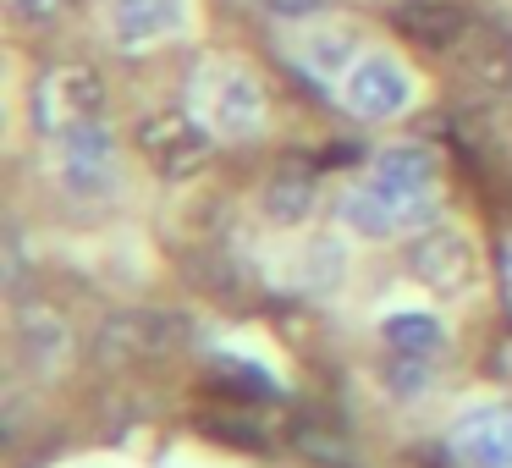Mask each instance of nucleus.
I'll return each instance as SVG.
<instances>
[{
    "instance_id": "nucleus-17",
    "label": "nucleus",
    "mask_w": 512,
    "mask_h": 468,
    "mask_svg": "<svg viewBox=\"0 0 512 468\" xmlns=\"http://www.w3.org/2000/svg\"><path fill=\"white\" fill-rule=\"evenodd\" d=\"M259 12L281 17V23H320L325 0H259Z\"/></svg>"
},
{
    "instance_id": "nucleus-14",
    "label": "nucleus",
    "mask_w": 512,
    "mask_h": 468,
    "mask_svg": "<svg viewBox=\"0 0 512 468\" xmlns=\"http://www.w3.org/2000/svg\"><path fill=\"white\" fill-rule=\"evenodd\" d=\"M353 50H358L353 28H314L292 56H298V67H309L314 78H347V72H353Z\"/></svg>"
},
{
    "instance_id": "nucleus-11",
    "label": "nucleus",
    "mask_w": 512,
    "mask_h": 468,
    "mask_svg": "<svg viewBox=\"0 0 512 468\" xmlns=\"http://www.w3.org/2000/svg\"><path fill=\"white\" fill-rule=\"evenodd\" d=\"M259 210H265L270 226L292 232V226H309V215L320 210V182H314L309 166H281L276 177L259 188Z\"/></svg>"
},
{
    "instance_id": "nucleus-19",
    "label": "nucleus",
    "mask_w": 512,
    "mask_h": 468,
    "mask_svg": "<svg viewBox=\"0 0 512 468\" xmlns=\"http://www.w3.org/2000/svg\"><path fill=\"white\" fill-rule=\"evenodd\" d=\"M501 276H507V292H512V243L501 248Z\"/></svg>"
},
{
    "instance_id": "nucleus-6",
    "label": "nucleus",
    "mask_w": 512,
    "mask_h": 468,
    "mask_svg": "<svg viewBox=\"0 0 512 468\" xmlns=\"http://www.w3.org/2000/svg\"><path fill=\"white\" fill-rule=\"evenodd\" d=\"M342 105L358 122H391L413 105V72L397 56H364L342 78Z\"/></svg>"
},
{
    "instance_id": "nucleus-10",
    "label": "nucleus",
    "mask_w": 512,
    "mask_h": 468,
    "mask_svg": "<svg viewBox=\"0 0 512 468\" xmlns=\"http://www.w3.org/2000/svg\"><path fill=\"white\" fill-rule=\"evenodd\" d=\"M336 226L364 237V243H386V237L408 232V215H402L386 193L369 188V182H353V188L336 193Z\"/></svg>"
},
{
    "instance_id": "nucleus-9",
    "label": "nucleus",
    "mask_w": 512,
    "mask_h": 468,
    "mask_svg": "<svg viewBox=\"0 0 512 468\" xmlns=\"http://www.w3.org/2000/svg\"><path fill=\"white\" fill-rule=\"evenodd\" d=\"M105 23H111V39L122 50H149L188 28V0H111Z\"/></svg>"
},
{
    "instance_id": "nucleus-13",
    "label": "nucleus",
    "mask_w": 512,
    "mask_h": 468,
    "mask_svg": "<svg viewBox=\"0 0 512 468\" xmlns=\"http://www.w3.org/2000/svg\"><path fill=\"white\" fill-rule=\"evenodd\" d=\"M380 342L397 358H435L446 347V320L435 309H386L380 314Z\"/></svg>"
},
{
    "instance_id": "nucleus-1",
    "label": "nucleus",
    "mask_w": 512,
    "mask_h": 468,
    "mask_svg": "<svg viewBox=\"0 0 512 468\" xmlns=\"http://www.w3.org/2000/svg\"><path fill=\"white\" fill-rule=\"evenodd\" d=\"M188 94H193V116H199L221 144H254V138L265 133V89H259V78L243 61H232V56L204 61V67L193 72Z\"/></svg>"
},
{
    "instance_id": "nucleus-15",
    "label": "nucleus",
    "mask_w": 512,
    "mask_h": 468,
    "mask_svg": "<svg viewBox=\"0 0 512 468\" xmlns=\"http://www.w3.org/2000/svg\"><path fill=\"white\" fill-rule=\"evenodd\" d=\"M397 28L413 39V45L441 50V45H452V39L463 34V12H452V6H424V0H413V6H402V12H397Z\"/></svg>"
},
{
    "instance_id": "nucleus-18",
    "label": "nucleus",
    "mask_w": 512,
    "mask_h": 468,
    "mask_svg": "<svg viewBox=\"0 0 512 468\" xmlns=\"http://www.w3.org/2000/svg\"><path fill=\"white\" fill-rule=\"evenodd\" d=\"M67 0H12V12L23 17V23H45V17H56Z\"/></svg>"
},
{
    "instance_id": "nucleus-3",
    "label": "nucleus",
    "mask_w": 512,
    "mask_h": 468,
    "mask_svg": "<svg viewBox=\"0 0 512 468\" xmlns=\"http://www.w3.org/2000/svg\"><path fill=\"white\" fill-rule=\"evenodd\" d=\"M100 111H105V83L94 67H50L34 83V100H28L34 133L45 138H67L72 127L100 122Z\"/></svg>"
},
{
    "instance_id": "nucleus-12",
    "label": "nucleus",
    "mask_w": 512,
    "mask_h": 468,
    "mask_svg": "<svg viewBox=\"0 0 512 468\" xmlns=\"http://www.w3.org/2000/svg\"><path fill=\"white\" fill-rule=\"evenodd\" d=\"M17 353L34 375H56L61 364L72 358V331L61 314L50 309H23L17 314Z\"/></svg>"
},
{
    "instance_id": "nucleus-7",
    "label": "nucleus",
    "mask_w": 512,
    "mask_h": 468,
    "mask_svg": "<svg viewBox=\"0 0 512 468\" xmlns=\"http://www.w3.org/2000/svg\"><path fill=\"white\" fill-rule=\"evenodd\" d=\"M446 446L463 468H512V402H468L446 430Z\"/></svg>"
},
{
    "instance_id": "nucleus-8",
    "label": "nucleus",
    "mask_w": 512,
    "mask_h": 468,
    "mask_svg": "<svg viewBox=\"0 0 512 468\" xmlns=\"http://www.w3.org/2000/svg\"><path fill=\"white\" fill-rule=\"evenodd\" d=\"M210 127L199 122V116H182V111H160L149 116L144 127H138V149L149 155V166L160 171V177H193V171L210 160Z\"/></svg>"
},
{
    "instance_id": "nucleus-16",
    "label": "nucleus",
    "mask_w": 512,
    "mask_h": 468,
    "mask_svg": "<svg viewBox=\"0 0 512 468\" xmlns=\"http://www.w3.org/2000/svg\"><path fill=\"white\" fill-rule=\"evenodd\" d=\"M336 281H342V243H309V254H303V287L331 292Z\"/></svg>"
},
{
    "instance_id": "nucleus-4",
    "label": "nucleus",
    "mask_w": 512,
    "mask_h": 468,
    "mask_svg": "<svg viewBox=\"0 0 512 468\" xmlns=\"http://www.w3.org/2000/svg\"><path fill=\"white\" fill-rule=\"evenodd\" d=\"M61 188L83 204H105L122 193V166H116V138L105 122H83L61 138Z\"/></svg>"
},
{
    "instance_id": "nucleus-2",
    "label": "nucleus",
    "mask_w": 512,
    "mask_h": 468,
    "mask_svg": "<svg viewBox=\"0 0 512 468\" xmlns=\"http://www.w3.org/2000/svg\"><path fill=\"white\" fill-rule=\"evenodd\" d=\"M435 177H441V160L430 144H386L369 160V188L386 193L408 226H430V204H435Z\"/></svg>"
},
{
    "instance_id": "nucleus-5",
    "label": "nucleus",
    "mask_w": 512,
    "mask_h": 468,
    "mask_svg": "<svg viewBox=\"0 0 512 468\" xmlns=\"http://www.w3.org/2000/svg\"><path fill=\"white\" fill-rule=\"evenodd\" d=\"M408 270L435 298H468L479 281V254L468 243V232H457V226H424L408 248Z\"/></svg>"
}]
</instances>
